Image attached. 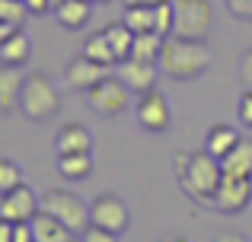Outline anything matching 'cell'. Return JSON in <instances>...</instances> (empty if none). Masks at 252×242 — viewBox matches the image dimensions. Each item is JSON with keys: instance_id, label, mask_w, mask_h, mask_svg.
<instances>
[{"instance_id": "1", "label": "cell", "mask_w": 252, "mask_h": 242, "mask_svg": "<svg viewBox=\"0 0 252 242\" xmlns=\"http://www.w3.org/2000/svg\"><path fill=\"white\" fill-rule=\"evenodd\" d=\"M211 67V48L198 38L166 35L160 51V70L176 83H191Z\"/></svg>"}, {"instance_id": "2", "label": "cell", "mask_w": 252, "mask_h": 242, "mask_svg": "<svg viewBox=\"0 0 252 242\" xmlns=\"http://www.w3.org/2000/svg\"><path fill=\"white\" fill-rule=\"evenodd\" d=\"M220 179H223L220 160L211 156L208 150H198V153H191L189 169L179 175V185H182V191L189 194L191 201H198V204H214Z\"/></svg>"}, {"instance_id": "3", "label": "cell", "mask_w": 252, "mask_h": 242, "mask_svg": "<svg viewBox=\"0 0 252 242\" xmlns=\"http://www.w3.org/2000/svg\"><path fill=\"white\" fill-rule=\"evenodd\" d=\"M61 108V96H58L55 83L45 74H29L23 80V93H19V112L29 121H48Z\"/></svg>"}, {"instance_id": "4", "label": "cell", "mask_w": 252, "mask_h": 242, "mask_svg": "<svg viewBox=\"0 0 252 242\" xmlns=\"http://www.w3.org/2000/svg\"><path fill=\"white\" fill-rule=\"evenodd\" d=\"M131 93H134V89L118 74H112V77H105V80H99L93 89H86V106H90L99 118H115V115H122L125 108L131 106Z\"/></svg>"}, {"instance_id": "5", "label": "cell", "mask_w": 252, "mask_h": 242, "mask_svg": "<svg viewBox=\"0 0 252 242\" xmlns=\"http://www.w3.org/2000/svg\"><path fill=\"white\" fill-rule=\"evenodd\" d=\"M42 211L55 214L74 236H80L90 226V204H83L74 191H64V188H48L42 194Z\"/></svg>"}, {"instance_id": "6", "label": "cell", "mask_w": 252, "mask_h": 242, "mask_svg": "<svg viewBox=\"0 0 252 242\" xmlns=\"http://www.w3.org/2000/svg\"><path fill=\"white\" fill-rule=\"evenodd\" d=\"M211 19H214V10H211L208 0H176V29H172V35L204 42Z\"/></svg>"}, {"instance_id": "7", "label": "cell", "mask_w": 252, "mask_h": 242, "mask_svg": "<svg viewBox=\"0 0 252 242\" xmlns=\"http://www.w3.org/2000/svg\"><path fill=\"white\" fill-rule=\"evenodd\" d=\"M90 223L93 226H102V230L122 236L131 223V214H128V204H125L118 194H99L96 201L90 204Z\"/></svg>"}, {"instance_id": "8", "label": "cell", "mask_w": 252, "mask_h": 242, "mask_svg": "<svg viewBox=\"0 0 252 242\" xmlns=\"http://www.w3.org/2000/svg\"><path fill=\"white\" fill-rule=\"evenodd\" d=\"M252 201V175H227L223 172L220 185L214 194V207L220 214H240Z\"/></svg>"}, {"instance_id": "9", "label": "cell", "mask_w": 252, "mask_h": 242, "mask_svg": "<svg viewBox=\"0 0 252 242\" xmlns=\"http://www.w3.org/2000/svg\"><path fill=\"white\" fill-rule=\"evenodd\" d=\"M134 115H137V124H141L144 131H150V134H163V131L169 128V121H172L169 102L157 86L147 89V93H141V102H137Z\"/></svg>"}, {"instance_id": "10", "label": "cell", "mask_w": 252, "mask_h": 242, "mask_svg": "<svg viewBox=\"0 0 252 242\" xmlns=\"http://www.w3.org/2000/svg\"><path fill=\"white\" fill-rule=\"evenodd\" d=\"M38 211H42V198H38L26 182H23V185H16L13 191H6L3 194V204H0V217L13 220V223L32 220Z\"/></svg>"}, {"instance_id": "11", "label": "cell", "mask_w": 252, "mask_h": 242, "mask_svg": "<svg viewBox=\"0 0 252 242\" xmlns=\"http://www.w3.org/2000/svg\"><path fill=\"white\" fill-rule=\"evenodd\" d=\"M112 74H115L112 64H99L86 54H77L74 61L67 64V83H70V89H80V93L93 89L99 80H105V77H112Z\"/></svg>"}, {"instance_id": "12", "label": "cell", "mask_w": 252, "mask_h": 242, "mask_svg": "<svg viewBox=\"0 0 252 242\" xmlns=\"http://www.w3.org/2000/svg\"><path fill=\"white\" fill-rule=\"evenodd\" d=\"M115 74L122 77L134 93H147V89L157 86V74H163V70H160L157 61H134V57H128V61L118 64Z\"/></svg>"}, {"instance_id": "13", "label": "cell", "mask_w": 252, "mask_h": 242, "mask_svg": "<svg viewBox=\"0 0 252 242\" xmlns=\"http://www.w3.org/2000/svg\"><path fill=\"white\" fill-rule=\"evenodd\" d=\"M83 150H93V134L90 128L80 121H67L55 137V153H83Z\"/></svg>"}, {"instance_id": "14", "label": "cell", "mask_w": 252, "mask_h": 242, "mask_svg": "<svg viewBox=\"0 0 252 242\" xmlns=\"http://www.w3.org/2000/svg\"><path fill=\"white\" fill-rule=\"evenodd\" d=\"M23 80L26 77L19 74V67L0 61V112H13L19 108V93H23Z\"/></svg>"}, {"instance_id": "15", "label": "cell", "mask_w": 252, "mask_h": 242, "mask_svg": "<svg viewBox=\"0 0 252 242\" xmlns=\"http://www.w3.org/2000/svg\"><path fill=\"white\" fill-rule=\"evenodd\" d=\"M29 223H32V233H35V242H70L74 239V233L48 211H38Z\"/></svg>"}, {"instance_id": "16", "label": "cell", "mask_w": 252, "mask_h": 242, "mask_svg": "<svg viewBox=\"0 0 252 242\" xmlns=\"http://www.w3.org/2000/svg\"><path fill=\"white\" fill-rule=\"evenodd\" d=\"M93 16V0H64V3L55 6V19L61 23V29H83Z\"/></svg>"}, {"instance_id": "17", "label": "cell", "mask_w": 252, "mask_h": 242, "mask_svg": "<svg viewBox=\"0 0 252 242\" xmlns=\"http://www.w3.org/2000/svg\"><path fill=\"white\" fill-rule=\"evenodd\" d=\"M29 54H32V38L26 35L23 26H19V29L13 32L3 45H0V61H3V64H13V67H23V64L29 61Z\"/></svg>"}, {"instance_id": "18", "label": "cell", "mask_w": 252, "mask_h": 242, "mask_svg": "<svg viewBox=\"0 0 252 242\" xmlns=\"http://www.w3.org/2000/svg\"><path fill=\"white\" fill-rule=\"evenodd\" d=\"M236 143H240V134H236L233 124H214V128L208 131V137H204V150H208L211 156H217V160H223Z\"/></svg>"}, {"instance_id": "19", "label": "cell", "mask_w": 252, "mask_h": 242, "mask_svg": "<svg viewBox=\"0 0 252 242\" xmlns=\"http://www.w3.org/2000/svg\"><path fill=\"white\" fill-rule=\"evenodd\" d=\"M58 172H61L64 179H70V182L90 179V172H93L90 150H83V153H61V156H58Z\"/></svg>"}, {"instance_id": "20", "label": "cell", "mask_w": 252, "mask_h": 242, "mask_svg": "<svg viewBox=\"0 0 252 242\" xmlns=\"http://www.w3.org/2000/svg\"><path fill=\"white\" fill-rule=\"evenodd\" d=\"M102 32H105V38H109L112 51H115L118 64L128 61V57H131V45H134V29H131L125 19H118V23H109Z\"/></svg>"}, {"instance_id": "21", "label": "cell", "mask_w": 252, "mask_h": 242, "mask_svg": "<svg viewBox=\"0 0 252 242\" xmlns=\"http://www.w3.org/2000/svg\"><path fill=\"white\" fill-rule=\"evenodd\" d=\"M220 166L227 175H252V140L240 137V143L220 160Z\"/></svg>"}, {"instance_id": "22", "label": "cell", "mask_w": 252, "mask_h": 242, "mask_svg": "<svg viewBox=\"0 0 252 242\" xmlns=\"http://www.w3.org/2000/svg\"><path fill=\"white\" fill-rule=\"evenodd\" d=\"M163 38L160 32H134V45H131V57L134 61H157L160 64V51H163Z\"/></svg>"}, {"instance_id": "23", "label": "cell", "mask_w": 252, "mask_h": 242, "mask_svg": "<svg viewBox=\"0 0 252 242\" xmlns=\"http://www.w3.org/2000/svg\"><path fill=\"white\" fill-rule=\"evenodd\" d=\"M125 23L131 26L134 32H157V6L154 3H134V6H125Z\"/></svg>"}, {"instance_id": "24", "label": "cell", "mask_w": 252, "mask_h": 242, "mask_svg": "<svg viewBox=\"0 0 252 242\" xmlns=\"http://www.w3.org/2000/svg\"><path fill=\"white\" fill-rule=\"evenodd\" d=\"M80 54L93 57V61H99V64H112V67L118 64V57H115V51H112L109 38H105V32H93V35H86Z\"/></svg>"}, {"instance_id": "25", "label": "cell", "mask_w": 252, "mask_h": 242, "mask_svg": "<svg viewBox=\"0 0 252 242\" xmlns=\"http://www.w3.org/2000/svg\"><path fill=\"white\" fill-rule=\"evenodd\" d=\"M157 32L160 35H172L176 29V0H157Z\"/></svg>"}, {"instance_id": "26", "label": "cell", "mask_w": 252, "mask_h": 242, "mask_svg": "<svg viewBox=\"0 0 252 242\" xmlns=\"http://www.w3.org/2000/svg\"><path fill=\"white\" fill-rule=\"evenodd\" d=\"M16 185H23V169L16 166L13 160H6V156H0V191H13Z\"/></svg>"}, {"instance_id": "27", "label": "cell", "mask_w": 252, "mask_h": 242, "mask_svg": "<svg viewBox=\"0 0 252 242\" xmlns=\"http://www.w3.org/2000/svg\"><path fill=\"white\" fill-rule=\"evenodd\" d=\"M26 16H29V6H26V0H0V19H3V23L23 26Z\"/></svg>"}, {"instance_id": "28", "label": "cell", "mask_w": 252, "mask_h": 242, "mask_svg": "<svg viewBox=\"0 0 252 242\" xmlns=\"http://www.w3.org/2000/svg\"><path fill=\"white\" fill-rule=\"evenodd\" d=\"M80 239L83 242H115L118 236H115V233H109V230H102V226H86V230L80 233Z\"/></svg>"}, {"instance_id": "29", "label": "cell", "mask_w": 252, "mask_h": 242, "mask_svg": "<svg viewBox=\"0 0 252 242\" xmlns=\"http://www.w3.org/2000/svg\"><path fill=\"white\" fill-rule=\"evenodd\" d=\"M236 112H240V121L246 124V128H252V89H246V93L240 96V106H236Z\"/></svg>"}, {"instance_id": "30", "label": "cell", "mask_w": 252, "mask_h": 242, "mask_svg": "<svg viewBox=\"0 0 252 242\" xmlns=\"http://www.w3.org/2000/svg\"><path fill=\"white\" fill-rule=\"evenodd\" d=\"M227 10L240 19H249L252 23V0H227Z\"/></svg>"}, {"instance_id": "31", "label": "cell", "mask_w": 252, "mask_h": 242, "mask_svg": "<svg viewBox=\"0 0 252 242\" xmlns=\"http://www.w3.org/2000/svg\"><path fill=\"white\" fill-rule=\"evenodd\" d=\"M240 77H243V83H246V89H252V48L240 57Z\"/></svg>"}, {"instance_id": "32", "label": "cell", "mask_w": 252, "mask_h": 242, "mask_svg": "<svg viewBox=\"0 0 252 242\" xmlns=\"http://www.w3.org/2000/svg\"><path fill=\"white\" fill-rule=\"evenodd\" d=\"M26 6H29L32 16H42V13L51 10V0H26Z\"/></svg>"}, {"instance_id": "33", "label": "cell", "mask_w": 252, "mask_h": 242, "mask_svg": "<svg viewBox=\"0 0 252 242\" xmlns=\"http://www.w3.org/2000/svg\"><path fill=\"white\" fill-rule=\"evenodd\" d=\"M0 242H13V220L0 217Z\"/></svg>"}, {"instance_id": "34", "label": "cell", "mask_w": 252, "mask_h": 242, "mask_svg": "<svg viewBox=\"0 0 252 242\" xmlns=\"http://www.w3.org/2000/svg\"><path fill=\"white\" fill-rule=\"evenodd\" d=\"M16 29H19V26H13V23H3V19H0V45H3V42H6V38H10Z\"/></svg>"}, {"instance_id": "35", "label": "cell", "mask_w": 252, "mask_h": 242, "mask_svg": "<svg viewBox=\"0 0 252 242\" xmlns=\"http://www.w3.org/2000/svg\"><path fill=\"white\" fill-rule=\"evenodd\" d=\"M125 6H134V3H157V0H122Z\"/></svg>"}, {"instance_id": "36", "label": "cell", "mask_w": 252, "mask_h": 242, "mask_svg": "<svg viewBox=\"0 0 252 242\" xmlns=\"http://www.w3.org/2000/svg\"><path fill=\"white\" fill-rule=\"evenodd\" d=\"M58 3H64V0H51V10H55V6H58Z\"/></svg>"}, {"instance_id": "37", "label": "cell", "mask_w": 252, "mask_h": 242, "mask_svg": "<svg viewBox=\"0 0 252 242\" xmlns=\"http://www.w3.org/2000/svg\"><path fill=\"white\" fill-rule=\"evenodd\" d=\"M96 3H109V0H96Z\"/></svg>"}, {"instance_id": "38", "label": "cell", "mask_w": 252, "mask_h": 242, "mask_svg": "<svg viewBox=\"0 0 252 242\" xmlns=\"http://www.w3.org/2000/svg\"><path fill=\"white\" fill-rule=\"evenodd\" d=\"M0 204H3V191H0Z\"/></svg>"}, {"instance_id": "39", "label": "cell", "mask_w": 252, "mask_h": 242, "mask_svg": "<svg viewBox=\"0 0 252 242\" xmlns=\"http://www.w3.org/2000/svg\"><path fill=\"white\" fill-rule=\"evenodd\" d=\"M93 3H96V0H93Z\"/></svg>"}]
</instances>
